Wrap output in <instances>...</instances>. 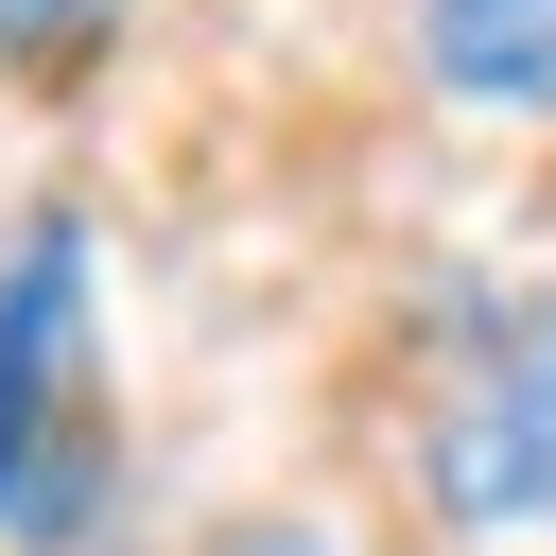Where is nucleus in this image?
<instances>
[{
	"instance_id": "nucleus-4",
	"label": "nucleus",
	"mask_w": 556,
	"mask_h": 556,
	"mask_svg": "<svg viewBox=\"0 0 556 556\" xmlns=\"http://www.w3.org/2000/svg\"><path fill=\"white\" fill-rule=\"evenodd\" d=\"M122 52V0H0V70H87Z\"/></svg>"
},
{
	"instance_id": "nucleus-1",
	"label": "nucleus",
	"mask_w": 556,
	"mask_h": 556,
	"mask_svg": "<svg viewBox=\"0 0 556 556\" xmlns=\"http://www.w3.org/2000/svg\"><path fill=\"white\" fill-rule=\"evenodd\" d=\"M122 504V382H104V261L87 208L0 226V556H87Z\"/></svg>"
},
{
	"instance_id": "nucleus-3",
	"label": "nucleus",
	"mask_w": 556,
	"mask_h": 556,
	"mask_svg": "<svg viewBox=\"0 0 556 556\" xmlns=\"http://www.w3.org/2000/svg\"><path fill=\"white\" fill-rule=\"evenodd\" d=\"M417 87L452 122L539 139L556 122V0H417Z\"/></svg>"
},
{
	"instance_id": "nucleus-2",
	"label": "nucleus",
	"mask_w": 556,
	"mask_h": 556,
	"mask_svg": "<svg viewBox=\"0 0 556 556\" xmlns=\"http://www.w3.org/2000/svg\"><path fill=\"white\" fill-rule=\"evenodd\" d=\"M417 486L452 539H556V261L521 295H486V330L452 348V382L417 417Z\"/></svg>"
}]
</instances>
